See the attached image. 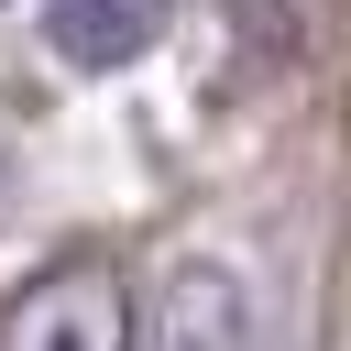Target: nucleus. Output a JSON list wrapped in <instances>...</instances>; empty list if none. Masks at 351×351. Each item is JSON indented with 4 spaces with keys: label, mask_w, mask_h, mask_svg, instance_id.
Here are the masks:
<instances>
[{
    "label": "nucleus",
    "mask_w": 351,
    "mask_h": 351,
    "mask_svg": "<svg viewBox=\"0 0 351 351\" xmlns=\"http://www.w3.org/2000/svg\"><path fill=\"white\" fill-rule=\"evenodd\" d=\"M0 351H132V307L99 263H55L11 296L0 318Z\"/></svg>",
    "instance_id": "1"
},
{
    "label": "nucleus",
    "mask_w": 351,
    "mask_h": 351,
    "mask_svg": "<svg viewBox=\"0 0 351 351\" xmlns=\"http://www.w3.org/2000/svg\"><path fill=\"white\" fill-rule=\"evenodd\" d=\"M154 351H252V285L219 252H186L154 285Z\"/></svg>",
    "instance_id": "2"
},
{
    "label": "nucleus",
    "mask_w": 351,
    "mask_h": 351,
    "mask_svg": "<svg viewBox=\"0 0 351 351\" xmlns=\"http://www.w3.org/2000/svg\"><path fill=\"white\" fill-rule=\"evenodd\" d=\"M165 22H176V0H44V44H55L66 66H88V77L154 55Z\"/></svg>",
    "instance_id": "3"
}]
</instances>
